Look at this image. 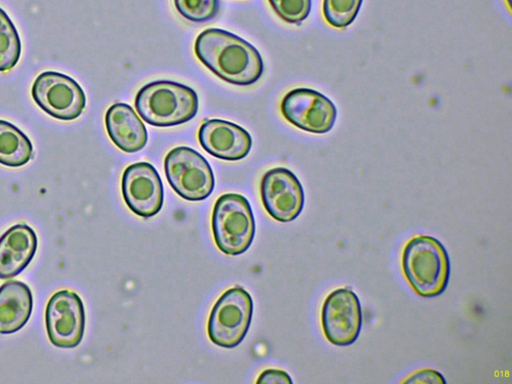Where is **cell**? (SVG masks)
Returning a JSON list of instances; mask_svg holds the SVG:
<instances>
[{
  "label": "cell",
  "mask_w": 512,
  "mask_h": 384,
  "mask_svg": "<svg viewBox=\"0 0 512 384\" xmlns=\"http://www.w3.org/2000/svg\"><path fill=\"white\" fill-rule=\"evenodd\" d=\"M194 52L214 75L233 85H252L264 72L260 52L248 41L220 28L200 32L194 43Z\"/></svg>",
  "instance_id": "cell-1"
},
{
  "label": "cell",
  "mask_w": 512,
  "mask_h": 384,
  "mask_svg": "<svg viewBox=\"0 0 512 384\" xmlns=\"http://www.w3.org/2000/svg\"><path fill=\"white\" fill-rule=\"evenodd\" d=\"M142 120L155 127H171L192 120L199 108L197 92L172 80H155L143 85L134 99Z\"/></svg>",
  "instance_id": "cell-2"
},
{
  "label": "cell",
  "mask_w": 512,
  "mask_h": 384,
  "mask_svg": "<svg viewBox=\"0 0 512 384\" xmlns=\"http://www.w3.org/2000/svg\"><path fill=\"white\" fill-rule=\"evenodd\" d=\"M401 267L411 288L419 296H439L447 288L449 255L443 244L432 236L411 238L403 248Z\"/></svg>",
  "instance_id": "cell-3"
},
{
  "label": "cell",
  "mask_w": 512,
  "mask_h": 384,
  "mask_svg": "<svg viewBox=\"0 0 512 384\" xmlns=\"http://www.w3.org/2000/svg\"><path fill=\"white\" fill-rule=\"evenodd\" d=\"M211 229L217 248L226 255L244 253L255 236V219L248 199L238 193H225L215 202Z\"/></svg>",
  "instance_id": "cell-4"
},
{
  "label": "cell",
  "mask_w": 512,
  "mask_h": 384,
  "mask_svg": "<svg viewBox=\"0 0 512 384\" xmlns=\"http://www.w3.org/2000/svg\"><path fill=\"white\" fill-rule=\"evenodd\" d=\"M253 308V299L243 287L236 285L224 291L208 317L210 341L223 348L238 346L250 328Z\"/></svg>",
  "instance_id": "cell-5"
},
{
  "label": "cell",
  "mask_w": 512,
  "mask_h": 384,
  "mask_svg": "<svg viewBox=\"0 0 512 384\" xmlns=\"http://www.w3.org/2000/svg\"><path fill=\"white\" fill-rule=\"evenodd\" d=\"M164 171L171 188L184 200L203 201L214 190L215 178L209 162L191 147L171 149L164 158Z\"/></svg>",
  "instance_id": "cell-6"
},
{
  "label": "cell",
  "mask_w": 512,
  "mask_h": 384,
  "mask_svg": "<svg viewBox=\"0 0 512 384\" xmlns=\"http://www.w3.org/2000/svg\"><path fill=\"white\" fill-rule=\"evenodd\" d=\"M31 96L43 112L61 121L77 119L86 107V95L80 84L57 71L40 73L32 84Z\"/></svg>",
  "instance_id": "cell-7"
},
{
  "label": "cell",
  "mask_w": 512,
  "mask_h": 384,
  "mask_svg": "<svg viewBox=\"0 0 512 384\" xmlns=\"http://www.w3.org/2000/svg\"><path fill=\"white\" fill-rule=\"evenodd\" d=\"M280 109L290 124L314 134L329 132L337 118L334 103L321 92L307 87L288 91L282 98Z\"/></svg>",
  "instance_id": "cell-8"
},
{
  "label": "cell",
  "mask_w": 512,
  "mask_h": 384,
  "mask_svg": "<svg viewBox=\"0 0 512 384\" xmlns=\"http://www.w3.org/2000/svg\"><path fill=\"white\" fill-rule=\"evenodd\" d=\"M362 322L360 300L350 288H337L326 296L321 308V326L331 344L352 345L360 335Z\"/></svg>",
  "instance_id": "cell-9"
},
{
  "label": "cell",
  "mask_w": 512,
  "mask_h": 384,
  "mask_svg": "<svg viewBox=\"0 0 512 384\" xmlns=\"http://www.w3.org/2000/svg\"><path fill=\"white\" fill-rule=\"evenodd\" d=\"M85 324L84 303L77 293L65 289L50 297L45 309V326L48 339L54 346H78L84 336Z\"/></svg>",
  "instance_id": "cell-10"
},
{
  "label": "cell",
  "mask_w": 512,
  "mask_h": 384,
  "mask_svg": "<svg viewBox=\"0 0 512 384\" xmlns=\"http://www.w3.org/2000/svg\"><path fill=\"white\" fill-rule=\"evenodd\" d=\"M260 197L269 216L282 223L295 220L301 214L305 203L301 182L285 167H274L263 174Z\"/></svg>",
  "instance_id": "cell-11"
},
{
  "label": "cell",
  "mask_w": 512,
  "mask_h": 384,
  "mask_svg": "<svg viewBox=\"0 0 512 384\" xmlns=\"http://www.w3.org/2000/svg\"><path fill=\"white\" fill-rule=\"evenodd\" d=\"M122 197L135 215L150 218L160 212L164 203V187L156 168L148 162L127 166L121 178Z\"/></svg>",
  "instance_id": "cell-12"
},
{
  "label": "cell",
  "mask_w": 512,
  "mask_h": 384,
  "mask_svg": "<svg viewBox=\"0 0 512 384\" xmlns=\"http://www.w3.org/2000/svg\"><path fill=\"white\" fill-rule=\"evenodd\" d=\"M201 147L215 158L225 161L244 159L252 147L247 130L224 119H208L198 130Z\"/></svg>",
  "instance_id": "cell-13"
},
{
  "label": "cell",
  "mask_w": 512,
  "mask_h": 384,
  "mask_svg": "<svg viewBox=\"0 0 512 384\" xmlns=\"http://www.w3.org/2000/svg\"><path fill=\"white\" fill-rule=\"evenodd\" d=\"M37 247V234L28 224L18 223L8 228L0 236V279L8 280L23 272Z\"/></svg>",
  "instance_id": "cell-14"
},
{
  "label": "cell",
  "mask_w": 512,
  "mask_h": 384,
  "mask_svg": "<svg viewBox=\"0 0 512 384\" xmlns=\"http://www.w3.org/2000/svg\"><path fill=\"white\" fill-rule=\"evenodd\" d=\"M105 127L110 140L123 152L135 153L147 144L146 126L126 103H114L107 109Z\"/></svg>",
  "instance_id": "cell-15"
},
{
  "label": "cell",
  "mask_w": 512,
  "mask_h": 384,
  "mask_svg": "<svg viewBox=\"0 0 512 384\" xmlns=\"http://www.w3.org/2000/svg\"><path fill=\"white\" fill-rule=\"evenodd\" d=\"M33 294L22 281H7L0 286V334L22 329L31 317Z\"/></svg>",
  "instance_id": "cell-16"
},
{
  "label": "cell",
  "mask_w": 512,
  "mask_h": 384,
  "mask_svg": "<svg viewBox=\"0 0 512 384\" xmlns=\"http://www.w3.org/2000/svg\"><path fill=\"white\" fill-rule=\"evenodd\" d=\"M32 157L33 144L29 137L14 124L0 119V164L19 168Z\"/></svg>",
  "instance_id": "cell-17"
},
{
  "label": "cell",
  "mask_w": 512,
  "mask_h": 384,
  "mask_svg": "<svg viewBox=\"0 0 512 384\" xmlns=\"http://www.w3.org/2000/svg\"><path fill=\"white\" fill-rule=\"evenodd\" d=\"M21 40L8 14L0 7V72L14 68L21 56Z\"/></svg>",
  "instance_id": "cell-18"
},
{
  "label": "cell",
  "mask_w": 512,
  "mask_h": 384,
  "mask_svg": "<svg viewBox=\"0 0 512 384\" xmlns=\"http://www.w3.org/2000/svg\"><path fill=\"white\" fill-rule=\"evenodd\" d=\"M363 0H323L325 20L334 28H346L357 17Z\"/></svg>",
  "instance_id": "cell-19"
},
{
  "label": "cell",
  "mask_w": 512,
  "mask_h": 384,
  "mask_svg": "<svg viewBox=\"0 0 512 384\" xmlns=\"http://www.w3.org/2000/svg\"><path fill=\"white\" fill-rule=\"evenodd\" d=\"M177 12L185 19L203 23L219 12V0H173Z\"/></svg>",
  "instance_id": "cell-20"
},
{
  "label": "cell",
  "mask_w": 512,
  "mask_h": 384,
  "mask_svg": "<svg viewBox=\"0 0 512 384\" xmlns=\"http://www.w3.org/2000/svg\"><path fill=\"white\" fill-rule=\"evenodd\" d=\"M276 15L284 22L300 25L310 14L312 0H268Z\"/></svg>",
  "instance_id": "cell-21"
},
{
  "label": "cell",
  "mask_w": 512,
  "mask_h": 384,
  "mask_svg": "<svg viewBox=\"0 0 512 384\" xmlns=\"http://www.w3.org/2000/svg\"><path fill=\"white\" fill-rule=\"evenodd\" d=\"M403 383H446L443 375L432 369H423L415 372Z\"/></svg>",
  "instance_id": "cell-22"
},
{
  "label": "cell",
  "mask_w": 512,
  "mask_h": 384,
  "mask_svg": "<svg viewBox=\"0 0 512 384\" xmlns=\"http://www.w3.org/2000/svg\"><path fill=\"white\" fill-rule=\"evenodd\" d=\"M256 383H292V379L285 371L271 368L264 370Z\"/></svg>",
  "instance_id": "cell-23"
}]
</instances>
